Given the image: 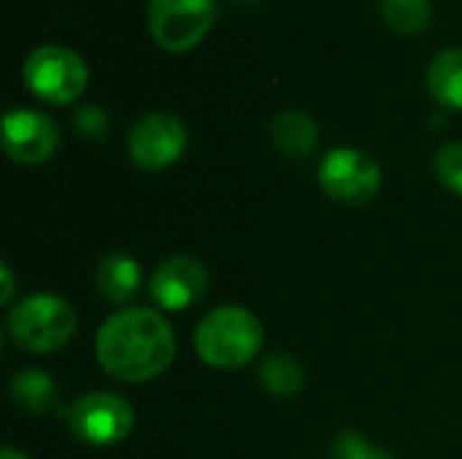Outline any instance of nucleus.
Returning a JSON list of instances; mask_svg holds the SVG:
<instances>
[{"label":"nucleus","instance_id":"obj_1","mask_svg":"<svg viewBox=\"0 0 462 459\" xmlns=\"http://www.w3.org/2000/svg\"><path fill=\"white\" fill-rule=\"evenodd\" d=\"M95 354L108 376L143 384L171 368L176 335L162 314L152 308H122L100 325Z\"/></svg>","mask_w":462,"mask_h":459},{"label":"nucleus","instance_id":"obj_2","mask_svg":"<svg viewBox=\"0 0 462 459\" xmlns=\"http://www.w3.org/2000/svg\"><path fill=\"white\" fill-rule=\"evenodd\" d=\"M263 325L244 306H219L208 311L195 330L198 357L219 371H236L252 363L263 346Z\"/></svg>","mask_w":462,"mask_h":459},{"label":"nucleus","instance_id":"obj_3","mask_svg":"<svg viewBox=\"0 0 462 459\" xmlns=\"http://www.w3.org/2000/svg\"><path fill=\"white\" fill-rule=\"evenodd\" d=\"M8 333L19 349L30 354H51L73 338L76 311L57 295H30L11 308Z\"/></svg>","mask_w":462,"mask_h":459},{"label":"nucleus","instance_id":"obj_4","mask_svg":"<svg viewBox=\"0 0 462 459\" xmlns=\"http://www.w3.org/2000/svg\"><path fill=\"white\" fill-rule=\"evenodd\" d=\"M62 419L79 441L92 446H111L125 441L135 425L133 406L125 398L103 390L76 398L62 411Z\"/></svg>","mask_w":462,"mask_h":459},{"label":"nucleus","instance_id":"obj_5","mask_svg":"<svg viewBox=\"0 0 462 459\" xmlns=\"http://www.w3.org/2000/svg\"><path fill=\"white\" fill-rule=\"evenodd\" d=\"M24 84L49 103H70L89 84L87 62L65 46H38L24 62Z\"/></svg>","mask_w":462,"mask_h":459},{"label":"nucleus","instance_id":"obj_6","mask_svg":"<svg viewBox=\"0 0 462 459\" xmlns=\"http://www.w3.org/2000/svg\"><path fill=\"white\" fill-rule=\"evenodd\" d=\"M319 187L341 206H365L382 189V168L371 154L341 146L322 157Z\"/></svg>","mask_w":462,"mask_h":459},{"label":"nucleus","instance_id":"obj_7","mask_svg":"<svg viewBox=\"0 0 462 459\" xmlns=\"http://www.w3.org/2000/svg\"><path fill=\"white\" fill-rule=\"evenodd\" d=\"M217 19L214 0H149L152 38L168 51H187L206 38Z\"/></svg>","mask_w":462,"mask_h":459},{"label":"nucleus","instance_id":"obj_8","mask_svg":"<svg viewBox=\"0 0 462 459\" xmlns=\"http://www.w3.org/2000/svg\"><path fill=\"white\" fill-rule=\"evenodd\" d=\"M130 157L143 170H162L173 165L187 149V130L173 114H146L135 122L127 138Z\"/></svg>","mask_w":462,"mask_h":459},{"label":"nucleus","instance_id":"obj_9","mask_svg":"<svg viewBox=\"0 0 462 459\" xmlns=\"http://www.w3.org/2000/svg\"><path fill=\"white\" fill-rule=\"evenodd\" d=\"M60 146V127L49 114L32 108L8 111L3 119V149L14 162L41 165Z\"/></svg>","mask_w":462,"mask_h":459},{"label":"nucleus","instance_id":"obj_10","mask_svg":"<svg viewBox=\"0 0 462 459\" xmlns=\"http://www.w3.org/2000/svg\"><path fill=\"white\" fill-rule=\"evenodd\" d=\"M208 289V271L195 257H168L162 260L149 281L152 300L165 311H184L195 306Z\"/></svg>","mask_w":462,"mask_h":459},{"label":"nucleus","instance_id":"obj_11","mask_svg":"<svg viewBox=\"0 0 462 459\" xmlns=\"http://www.w3.org/2000/svg\"><path fill=\"white\" fill-rule=\"evenodd\" d=\"M141 265L127 254H108L97 265V292L114 306L130 303L141 289Z\"/></svg>","mask_w":462,"mask_h":459},{"label":"nucleus","instance_id":"obj_12","mask_svg":"<svg viewBox=\"0 0 462 459\" xmlns=\"http://www.w3.org/2000/svg\"><path fill=\"white\" fill-rule=\"evenodd\" d=\"M273 146L287 157H309L317 149V122L303 111H282L271 124Z\"/></svg>","mask_w":462,"mask_h":459},{"label":"nucleus","instance_id":"obj_13","mask_svg":"<svg viewBox=\"0 0 462 459\" xmlns=\"http://www.w3.org/2000/svg\"><path fill=\"white\" fill-rule=\"evenodd\" d=\"M8 395L14 406L30 417L49 414L57 406V384L38 368L19 371L8 384Z\"/></svg>","mask_w":462,"mask_h":459},{"label":"nucleus","instance_id":"obj_14","mask_svg":"<svg viewBox=\"0 0 462 459\" xmlns=\"http://www.w3.org/2000/svg\"><path fill=\"white\" fill-rule=\"evenodd\" d=\"M428 89L430 95L447 106L462 108V49H444L430 65H428Z\"/></svg>","mask_w":462,"mask_h":459},{"label":"nucleus","instance_id":"obj_15","mask_svg":"<svg viewBox=\"0 0 462 459\" xmlns=\"http://www.w3.org/2000/svg\"><path fill=\"white\" fill-rule=\"evenodd\" d=\"M260 384L273 398H295L306 384V371L295 357L279 352L260 365Z\"/></svg>","mask_w":462,"mask_h":459},{"label":"nucleus","instance_id":"obj_16","mask_svg":"<svg viewBox=\"0 0 462 459\" xmlns=\"http://www.w3.org/2000/svg\"><path fill=\"white\" fill-rule=\"evenodd\" d=\"M382 19L401 35H414L428 27L433 16L430 0H379Z\"/></svg>","mask_w":462,"mask_h":459},{"label":"nucleus","instance_id":"obj_17","mask_svg":"<svg viewBox=\"0 0 462 459\" xmlns=\"http://www.w3.org/2000/svg\"><path fill=\"white\" fill-rule=\"evenodd\" d=\"M330 457L333 459H395L390 452L379 449L376 444L365 441V436L355 430H344L333 438L330 444Z\"/></svg>","mask_w":462,"mask_h":459},{"label":"nucleus","instance_id":"obj_18","mask_svg":"<svg viewBox=\"0 0 462 459\" xmlns=\"http://www.w3.org/2000/svg\"><path fill=\"white\" fill-rule=\"evenodd\" d=\"M433 168H436L439 181H441L447 189L462 195V141L444 143V146L436 151Z\"/></svg>","mask_w":462,"mask_h":459},{"label":"nucleus","instance_id":"obj_19","mask_svg":"<svg viewBox=\"0 0 462 459\" xmlns=\"http://www.w3.org/2000/svg\"><path fill=\"white\" fill-rule=\"evenodd\" d=\"M76 127H79V133L87 135V138H100V135L108 130V119H106V114H103V108H97V106H84V108L76 111Z\"/></svg>","mask_w":462,"mask_h":459},{"label":"nucleus","instance_id":"obj_20","mask_svg":"<svg viewBox=\"0 0 462 459\" xmlns=\"http://www.w3.org/2000/svg\"><path fill=\"white\" fill-rule=\"evenodd\" d=\"M0 276H3V295H0V300L8 306L14 300V273H11V268L5 262L0 265Z\"/></svg>","mask_w":462,"mask_h":459},{"label":"nucleus","instance_id":"obj_21","mask_svg":"<svg viewBox=\"0 0 462 459\" xmlns=\"http://www.w3.org/2000/svg\"><path fill=\"white\" fill-rule=\"evenodd\" d=\"M0 459H30L24 452H19V449H14V446H5L3 452H0Z\"/></svg>","mask_w":462,"mask_h":459}]
</instances>
